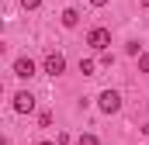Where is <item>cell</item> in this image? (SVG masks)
<instances>
[{"label": "cell", "mask_w": 149, "mask_h": 145, "mask_svg": "<svg viewBox=\"0 0 149 145\" xmlns=\"http://www.w3.org/2000/svg\"><path fill=\"white\" fill-rule=\"evenodd\" d=\"M94 69H97L94 59H80V72H83V76H94Z\"/></svg>", "instance_id": "obj_7"}, {"label": "cell", "mask_w": 149, "mask_h": 145, "mask_svg": "<svg viewBox=\"0 0 149 145\" xmlns=\"http://www.w3.org/2000/svg\"><path fill=\"white\" fill-rule=\"evenodd\" d=\"M76 145H97V135H80Z\"/></svg>", "instance_id": "obj_8"}, {"label": "cell", "mask_w": 149, "mask_h": 145, "mask_svg": "<svg viewBox=\"0 0 149 145\" xmlns=\"http://www.w3.org/2000/svg\"><path fill=\"white\" fill-rule=\"evenodd\" d=\"M142 7H149V0H142Z\"/></svg>", "instance_id": "obj_13"}, {"label": "cell", "mask_w": 149, "mask_h": 145, "mask_svg": "<svg viewBox=\"0 0 149 145\" xmlns=\"http://www.w3.org/2000/svg\"><path fill=\"white\" fill-rule=\"evenodd\" d=\"M139 69L149 72V52H142V55H139Z\"/></svg>", "instance_id": "obj_9"}, {"label": "cell", "mask_w": 149, "mask_h": 145, "mask_svg": "<svg viewBox=\"0 0 149 145\" xmlns=\"http://www.w3.org/2000/svg\"><path fill=\"white\" fill-rule=\"evenodd\" d=\"M38 3H42V0H21V7H28V10H35Z\"/></svg>", "instance_id": "obj_10"}, {"label": "cell", "mask_w": 149, "mask_h": 145, "mask_svg": "<svg viewBox=\"0 0 149 145\" xmlns=\"http://www.w3.org/2000/svg\"><path fill=\"white\" fill-rule=\"evenodd\" d=\"M14 76H21V79H31V76H35V62H31L28 55L14 59Z\"/></svg>", "instance_id": "obj_3"}, {"label": "cell", "mask_w": 149, "mask_h": 145, "mask_svg": "<svg viewBox=\"0 0 149 145\" xmlns=\"http://www.w3.org/2000/svg\"><path fill=\"white\" fill-rule=\"evenodd\" d=\"M63 69H66V59H63L59 52H52V55H45V72H49V76H59Z\"/></svg>", "instance_id": "obj_5"}, {"label": "cell", "mask_w": 149, "mask_h": 145, "mask_svg": "<svg viewBox=\"0 0 149 145\" xmlns=\"http://www.w3.org/2000/svg\"><path fill=\"white\" fill-rule=\"evenodd\" d=\"M90 3H94V7H104V3H108V0H90Z\"/></svg>", "instance_id": "obj_11"}, {"label": "cell", "mask_w": 149, "mask_h": 145, "mask_svg": "<svg viewBox=\"0 0 149 145\" xmlns=\"http://www.w3.org/2000/svg\"><path fill=\"white\" fill-rule=\"evenodd\" d=\"M38 145H56V142H38Z\"/></svg>", "instance_id": "obj_12"}, {"label": "cell", "mask_w": 149, "mask_h": 145, "mask_svg": "<svg viewBox=\"0 0 149 145\" xmlns=\"http://www.w3.org/2000/svg\"><path fill=\"white\" fill-rule=\"evenodd\" d=\"M97 104H101L104 114H118V110H121V97H118L114 90H104V93L97 97Z\"/></svg>", "instance_id": "obj_2"}, {"label": "cell", "mask_w": 149, "mask_h": 145, "mask_svg": "<svg viewBox=\"0 0 149 145\" xmlns=\"http://www.w3.org/2000/svg\"><path fill=\"white\" fill-rule=\"evenodd\" d=\"M76 21H80V10L66 7V10H63V24H66V28H76Z\"/></svg>", "instance_id": "obj_6"}, {"label": "cell", "mask_w": 149, "mask_h": 145, "mask_svg": "<svg viewBox=\"0 0 149 145\" xmlns=\"http://www.w3.org/2000/svg\"><path fill=\"white\" fill-rule=\"evenodd\" d=\"M14 110H17V114H31V110H35V97H31L28 90H21V93L14 97Z\"/></svg>", "instance_id": "obj_4"}, {"label": "cell", "mask_w": 149, "mask_h": 145, "mask_svg": "<svg viewBox=\"0 0 149 145\" xmlns=\"http://www.w3.org/2000/svg\"><path fill=\"white\" fill-rule=\"evenodd\" d=\"M87 45H90V48H97V52H104V48L111 45V31H108V28H90Z\"/></svg>", "instance_id": "obj_1"}]
</instances>
